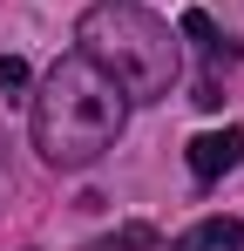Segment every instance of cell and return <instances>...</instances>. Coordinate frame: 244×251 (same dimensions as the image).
<instances>
[{
    "mask_svg": "<svg viewBox=\"0 0 244 251\" xmlns=\"http://www.w3.org/2000/svg\"><path fill=\"white\" fill-rule=\"evenodd\" d=\"M190 102H197V109H217V102H224V88H217V75H203V82H197V95H190Z\"/></svg>",
    "mask_w": 244,
    "mask_h": 251,
    "instance_id": "cell-8",
    "label": "cell"
},
{
    "mask_svg": "<svg viewBox=\"0 0 244 251\" xmlns=\"http://www.w3.org/2000/svg\"><path fill=\"white\" fill-rule=\"evenodd\" d=\"M122 123H129V95H122V82L109 75V68H95L81 48L61 54V61L48 68V82L34 88V116H27L41 163H54V170L102 163V156L116 150Z\"/></svg>",
    "mask_w": 244,
    "mask_h": 251,
    "instance_id": "cell-1",
    "label": "cell"
},
{
    "mask_svg": "<svg viewBox=\"0 0 244 251\" xmlns=\"http://www.w3.org/2000/svg\"><path fill=\"white\" fill-rule=\"evenodd\" d=\"M75 41L95 68H109L122 82L129 102H163L176 88V75H183V48L170 34V21H156L136 0H95L75 21Z\"/></svg>",
    "mask_w": 244,
    "mask_h": 251,
    "instance_id": "cell-2",
    "label": "cell"
},
{
    "mask_svg": "<svg viewBox=\"0 0 244 251\" xmlns=\"http://www.w3.org/2000/svg\"><path fill=\"white\" fill-rule=\"evenodd\" d=\"M88 251H156V231H149V224H122L109 238H95Z\"/></svg>",
    "mask_w": 244,
    "mask_h": 251,
    "instance_id": "cell-6",
    "label": "cell"
},
{
    "mask_svg": "<svg viewBox=\"0 0 244 251\" xmlns=\"http://www.w3.org/2000/svg\"><path fill=\"white\" fill-rule=\"evenodd\" d=\"M183 156H190V176H197V183H217L224 170H238V156H244V129H203Z\"/></svg>",
    "mask_w": 244,
    "mask_h": 251,
    "instance_id": "cell-3",
    "label": "cell"
},
{
    "mask_svg": "<svg viewBox=\"0 0 244 251\" xmlns=\"http://www.w3.org/2000/svg\"><path fill=\"white\" fill-rule=\"evenodd\" d=\"M183 41H197V54L210 61V68H217V61H238V41H224V34H217V21H210L203 7L183 14Z\"/></svg>",
    "mask_w": 244,
    "mask_h": 251,
    "instance_id": "cell-5",
    "label": "cell"
},
{
    "mask_svg": "<svg viewBox=\"0 0 244 251\" xmlns=\"http://www.w3.org/2000/svg\"><path fill=\"white\" fill-rule=\"evenodd\" d=\"M170 251H244V217H203Z\"/></svg>",
    "mask_w": 244,
    "mask_h": 251,
    "instance_id": "cell-4",
    "label": "cell"
},
{
    "mask_svg": "<svg viewBox=\"0 0 244 251\" xmlns=\"http://www.w3.org/2000/svg\"><path fill=\"white\" fill-rule=\"evenodd\" d=\"M0 88H27V61L21 54H0Z\"/></svg>",
    "mask_w": 244,
    "mask_h": 251,
    "instance_id": "cell-7",
    "label": "cell"
}]
</instances>
